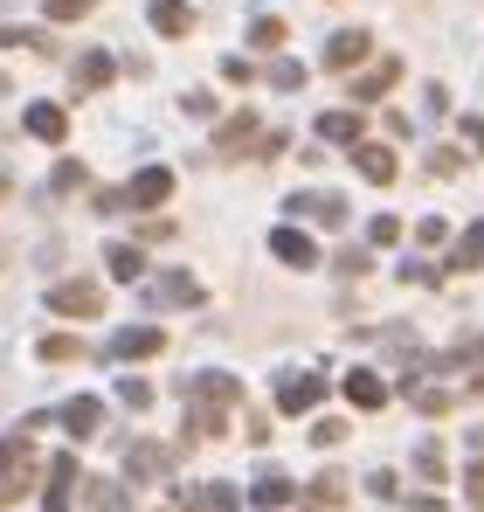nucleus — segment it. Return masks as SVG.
Masks as SVG:
<instances>
[{
	"label": "nucleus",
	"instance_id": "33",
	"mask_svg": "<svg viewBox=\"0 0 484 512\" xmlns=\"http://www.w3.org/2000/svg\"><path fill=\"white\" fill-rule=\"evenodd\" d=\"M395 236H402L395 215H374V222H367V243H395Z\"/></svg>",
	"mask_w": 484,
	"mask_h": 512
},
{
	"label": "nucleus",
	"instance_id": "39",
	"mask_svg": "<svg viewBox=\"0 0 484 512\" xmlns=\"http://www.w3.org/2000/svg\"><path fill=\"white\" fill-rule=\"evenodd\" d=\"M457 132H464V139H471V153H484V118H464V125H457Z\"/></svg>",
	"mask_w": 484,
	"mask_h": 512
},
{
	"label": "nucleus",
	"instance_id": "8",
	"mask_svg": "<svg viewBox=\"0 0 484 512\" xmlns=\"http://www.w3.org/2000/svg\"><path fill=\"white\" fill-rule=\"evenodd\" d=\"M367 49H374V42H367V28H339V35L325 42V70H360V63H367Z\"/></svg>",
	"mask_w": 484,
	"mask_h": 512
},
{
	"label": "nucleus",
	"instance_id": "32",
	"mask_svg": "<svg viewBox=\"0 0 484 512\" xmlns=\"http://www.w3.org/2000/svg\"><path fill=\"white\" fill-rule=\"evenodd\" d=\"M7 49H42V28H0Z\"/></svg>",
	"mask_w": 484,
	"mask_h": 512
},
{
	"label": "nucleus",
	"instance_id": "12",
	"mask_svg": "<svg viewBox=\"0 0 484 512\" xmlns=\"http://www.w3.org/2000/svg\"><path fill=\"white\" fill-rule=\"evenodd\" d=\"M256 132H263V125H256V111H236V118L215 132V153H222V160H236V153H249V146H256Z\"/></svg>",
	"mask_w": 484,
	"mask_h": 512
},
{
	"label": "nucleus",
	"instance_id": "13",
	"mask_svg": "<svg viewBox=\"0 0 484 512\" xmlns=\"http://www.w3.org/2000/svg\"><path fill=\"white\" fill-rule=\"evenodd\" d=\"M28 139H42V146H63V132H70V118H63V104H28Z\"/></svg>",
	"mask_w": 484,
	"mask_h": 512
},
{
	"label": "nucleus",
	"instance_id": "10",
	"mask_svg": "<svg viewBox=\"0 0 484 512\" xmlns=\"http://www.w3.org/2000/svg\"><path fill=\"white\" fill-rule=\"evenodd\" d=\"M146 21L160 28L166 42H180V35H194V7H187V0H153V7H146Z\"/></svg>",
	"mask_w": 484,
	"mask_h": 512
},
{
	"label": "nucleus",
	"instance_id": "24",
	"mask_svg": "<svg viewBox=\"0 0 484 512\" xmlns=\"http://www.w3.org/2000/svg\"><path fill=\"white\" fill-rule=\"evenodd\" d=\"M83 499H90L97 512H118V506H125V485H111V478H90V485H83Z\"/></svg>",
	"mask_w": 484,
	"mask_h": 512
},
{
	"label": "nucleus",
	"instance_id": "36",
	"mask_svg": "<svg viewBox=\"0 0 484 512\" xmlns=\"http://www.w3.org/2000/svg\"><path fill=\"white\" fill-rule=\"evenodd\" d=\"M77 187H83V167H77V160H63V167H56V194H77Z\"/></svg>",
	"mask_w": 484,
	"mask_h": 512
},
{
	"label": "nucleus",
	"instance_id": "41",
	"mask_svg": "<svg viewBox=\"0 0 484 512\" xmlns=\"http://www.w3.org/2000/svg\"><path fill=\"white\" fill-rule=\"evenodd\" d=\"M0 90H7V77H0Z\"/></svg>",
	"mask_w": 484,
	"mask_h": 512
},
{
	"label": "nucleus",
	"instance_id": "35",
	"mask_svg": "<svg viewBox=\"0 0 484 512\" xmlns=\"http://www.w3.org/2000/svg\"><path fill=\"white\" fill-rule=\"evenodd\" d=\"M332 263H339V277H367V250H339Z\"/></svg>",
	"mask_w": 484,
	"mask_h": 512
},
{
	"label": "nucleus",
	"instance_id": "16",
	"mask_svg": "<svg viewBox=\"0 0 484 512\" xmlns=\"http://www.w3.org/2000/svg\"><path fill=\"white\" fill-rule=\"evenodd\" d=\"M360 132H367L360 111H325L319 118V139H332V146H360Z\"/></svg>",
	"mask_w": 484,
	"mask_h": 512
},
{
	"label": "nucleus",
	"instance_id": "6",
	"mask_svg": "<svg viewBox=\"0 0 484 512\" xmlns=\"http://www.w3.org/2000/svg\"><path fill=\"white\" fill-rule=\"evenodd\" d=\"M153 353H166V333H160V326H125L118 340L104 346V360H153Z\"/></svg>",
	"mask_w": 484,
	"mask_h": 512
},
{
	"label": "nucleus",
	"instance_id": "31",
	"mask_svg": "<svg viewBox=\"0 0 484 512\" xmlns=\"http://www.w3.org/2000/svg\"><path fill=\"white\" fill-rule=\"evenodd\" d=\"M270 84H277V90H298V84H305V63H270Z\"/></svg>",
	"mask_w": 484,
	"mask_h": 512
},
{
	"label": "nucleus",
	"instance_id": "20",
	"mask_svg": "<svg viewBox=\"0 0 484 512\" xmlns=\"http://www.w3.org/2000/svg\"><path fill=\"white\" fill-rule=\"evenodd\" d=\"M291 215H319V222H346L339 194H291Z\"/></svg>",
	"mask_w": 484,
	"mask_h": 512
},
{
	"label": "nucleus",
	"instance_id": "2",
	"mask_svg": "<svg viewBox=\"0 0 484 512\" xmlns=\"http://www.w3.org/2000/svg\"><path fill=\"white\" fill-rule=\"evenodd\" d=\"M146 305H153V312H187V305H201L194 270H160V277L146 284Z\"/></svg>",
	"mask_w": 484,
	"mask_h": 512
},
{
	"label": "nucleus",
	"instance_id": "14",
	"mask_svg": "<svg viewBox=\"0 0 484 512\" xmlns=\"http://www.w3.org/2000/svg\"><path fill=\"white\" fill-rule=\"evenodd\" d=\"M104 270H111L118 284H139V277H146V250H139V243H111V250H104Z\"/></svg>",
	"mask_w": 484,
	"mask_h": 512
},
{
	"label": "nucleus",
	"instance_id": "37",
	"mask_svg": "<svg viewBox=\"0 0 484 512\" xmlns=\"http://www.w3.org/2000/svg\"><path fill=\"white\" fill-rule=\"evenodd\" d=\"M312 443H319V450H332V443H346V423H319V429H312Z\"/></svg>",
	"mask_w": 484,
	"mask_h": 512
},
{
	"label": "nucleus",
	"instance_id": "30",
	"mask_svg": "<svg viewBox=\"0 0 484 512\" xmlns=\"http://www.w3.org/2000/svg\"><path fill=\"white\" fill-rule=\"evenodd\" d=\"M256 499H263V506H284V499H291V478H277V471H270V478L256 485Z\"/></svg>",
	"mask_w": 484,
	"mask_h": 512
},
{
	"label": "nucleus",
	"instance_id": "7",
	"mask_svg": "<svg viewBox=\"0 0 484 512\" xmlns=\"http://www.w3.org/2000/svg\"><path fill=\"white\" fill-rule=\"evenodd\" d=\"M166 471H173V450H160V443H132V450H125V478H132V485H153Z\"/></svg>",
	"mask_w": 484,
	"mask_h": 512
},
{
	"label": "nucleus",
	"instance_id": "9",
	"mask_svg": "<svg viewBox=\"0 0 484 512\" xmlns=\"http://www.w3.org/2000/svg\"><path fill=\"white\" fill-rule=\"evenodd\" d=\"M270 250H277V263H291V270H319V243L305 229H277Z\"/></svg>",
	"mask_w": 484,
	"mask_h": 512
},
{
	"label": "nucleus",
	"instance_id": "27",
	"mask_svg": "<svg viewBox=\"0 0 484 512\" xmlns=\"http://www.w3.org/2000/svg\"><path fill=\"white\" fill-rule=\"evenodd\" d=\"M90 7H97V0H42V14H49V21H83Z\"/></svg>",
	"mask_w": 484,
	"mask_h": 512
},
{
	"label": "nucleus",
	"instance_id": "26",
	"mask_svg": "<svg viewBox=\"0 0 484 512\" xmlns=\"http://www.w3.org/2000/svg\"><path fill=\"white\" fill-rule=\"evenodd\" d=\"M118 402H125V409H153V381L125 374V381H118Z\"/></svg>",
	"mask_w": 484,
	"mask_h": 512
},
{
	"label": "nucleus",
	"instance_id": "28",
	"mask_svg": "<svg viewBox=\"0 0 484 512\" xmlns=\"http://www.w3.org/2000/svg\"><path fill=\"white\" fill-rule=\"evenodd\" d=\"M83 353V340H70V333H49V340H42V360H77Z\"/></svg>",
	"mask_w": 484,
	"mask_h": 512
},
{
	"label": "nucleus",
	"instance_id": "38",
	"mask_svg": "<svg viewBox=\"0 0 484 512\" xmlns=\"http://www.w3.org/2000/svg\"><path fill=\"white\" fill-rule=\"evenodd\" d=\"M464 167V153H450V146H443V153H429V173H457Z\"/></svg>",
	"mask_w": 484,
	"mask_h": 512
},
{
	"label": "nucleus",
	"instance_id": "40",
	"mask_svg": "<svg viewBox=\"0 0 484 512\" xmlns=\"http://www.w3.org/2000/svg\"><path fill=\"white\" fill-rule=\"evenodd\" d=\"M471 506H484V464L471 471Z\"/></svg>",
	"mask_w": 484,
	"mask_h": 512
},
{
	"label": "nucleus",
	"instance_id": "21",
	"mask_svg": "<svg viewBox=\"0 0 484 512\" xmlns=\"http://www.w3.org/2000/svg\"><path fill=\"white\" fill-rule=\"evenodd\" d=\"M450 270H484V222L464 229V243L450 250Z\"/></svg>",
	"mask_w": 484,
	"mask_h": 512
},
{
	"label": "nucleus",
	"instance_id": "17",
	"mask_svg": "<svg viewBox=\"0 0 484 512\" xmlns=\"http://www.w3.org/2000/svg\"><path fill=\"white\" fill-rule=\"evenodd\" d=\"M63 429H70V436H97V429H104V402H90V395L63 402Z\"/></svg>",
	"mask_w": 484,
	"mask_h": 512
},
{
	"label": "nucleus",
	"instance_id": "3",
	"mask_svg": "<svg viewBox=\"0 0 484 512\" xmlns=\"http://www.w3.org/2000/svg\"><path fill=\"white\" fill-rule=\"evenodd\" d=\"M49 305H56L63 319H97V312H104V291H97L90 277H70V284L49 291Z\"/></svg>",
	"mask_w": 484,
	"mask_h": 512
},
{
	"label": "nucleus",
	"instance_id": "4",
	"mask_svg": "<svg viewBox=\"0 0 484 512\" xmlns=\"http://www.w3.org/2000/svg\"><path fill=\"white\" fill-rule=\"evenodd\" d=\"M319 402H325L319 374H277V409H284V416H305V409H319Z\"/></svg>",
	"mask_w": 484,
	"mask_h": 512
},
{
	"label": "nucleus",
	"instance_id": "18",
	"mask_svg": "<svg viewBox=\"0 0 484 512\" xmlns=\"http://www.w3.org/2000/svg\"><path fill=\"white\" fill-rule=\"evenodd\" d=\"M408 402H415L422 416H450V409H457V395H450V388H436V381H415V374H408Z\"/></svg>",
	"mask_w": 484,
	"mask_h": 512
},
{
	"label": "nucleus",
	"instance_id": "11",
	"mask_svg": "<svg viewBox=\"0 0 484 512\" xmlns=\"http://www.w3.org/2000/svg\"><path fill=\"white\" fill-rule=\"evenodd\" d=\"M395 84H402V63H395V56H381L367 77H353V104H374V97H388Z\"/></svg>",
	"mask_w": 484,
	"mask_h": 512
},
{
	"label": "nucleus",
	"instance_id": "19",
	"mask_svg": "<svg viewBox=\"0 0 484 512\" xmlns=\"http://www.w3.org/2000/svg\"><path fill=\"white\" fill-rule=\"evenodd\" d=\"M353 167L367 173L374 187H388V180H395V153H388V146H353Z\"/></svg>",
	"mask_w": 484,
	"mask_h": 512
},
{
	"label": "nucleus",
	"instance_id": "25",
	"mask_svg": "<svg viewBox=\"0 0 484 512\" xmlns=\"http://www.w3.org/2000/svg\"><path fill=\"white\" fill-rule=\"evenodd\" d=\"M249 49H284V21H277V14H263V21L249 28Z\"/></svg>",
	"mask_w": 484,
	"mask_h": 512
},
{
	"label": "nucleus",
	"instance_id": "22",
	"mask_svg": "<svg viewBox=\"0 0 484 512\" xmlns=\"http://www.w3.org/2000/svg\"><path fill=\"white\" fill-rule=\"evenodd\" d=\"M70 84H77V90H104V84H111V56H104V49H90V56L77 63V77H70Z\"/></svg>",
	"mask_w": 484,
	"mask_h": 512
},
{
	"label": "nucleus",
	"instance_id": "5",
	"mask_svg": "<svg viewBox=\"0 0 484 512\" xmlns=\"http://www.w3.org/2000/svg\"><path fill=\"white\" fill-rule=\"evenodd\" d=\"M187 402H201V409H236L242 381L236 374H194V381H187Z\"/></svg>",
	"mask_w": 484,
	"mask_h": 512
},
{
	"label": "nucleus",
	"instance_id": "34",
	"mask_svg": "<svg viewBox=\"0 0 484 512\" xmlns=\"http://www.w3.org/2000/svg\"><path fill=\"white\" fill-rule=\"evenodd\" d=\"M402 277L408 284H443V270H436V263H415V256L402 263Z\"/></svg>",
	"mask_w": 484,
	"mask_h": 512
},
{
	"label": "nucleus",
	"instance_id": "1",
	"mask_svg": "<svg viewBox=\"0 0 484 512\" xmlns=\"http://www.w3.org/2000/svg\"><path fill=\"white\" fill-rule=\"evenodd\" d=\"M166 194H173V173H166V167H146V173H132V187L97 194V208H104V215H125V208H160Z\"/></svg>",
	"mask_w": 484,
	"mask_h": 512
},
{
	"label": "nucleus",
	"instance_id": "23",
	"mask_svg": "<svg viewBox=\"0 0 484 512\" xmlns=\"http://www.w3.org/2000/svg\"><path fill=\"white\" fill-rule=\"evenodd\" d=\"M35 457H28V436H0V478H21Z\"/></svg>",
	"mask_w": 484,
	"mask_h": 512
},
{
	"label": "nucleus",
	"instance_id": "29",
	"mask_svg": "<svg viewBox=\"0 0 484 512\" xmlns=\"http://www.w3.org/2000/svg\"><path fill=\"white\" fill-rule=\"evenodd\" d=\"M415 471L436 485V478H443V450H436V443H422V450H415Z\"/></svg>",
	"mask_w": 484,
	"mask_h": 512
},
{
	"label": "nucleus",
	"instance_id": "15",
	"mask_svg": "<svg viewBox=\"0 0 484 512\" xmlns=\"http://www.w3.org/2000/svg\"><path fill=\"white\" fill-rule=\"evenodd\" d=\"M346 402H353V409H381V402H388V381L367 374V367H353V374H346Z\"/></svg>",
	"mask_w": 484,
	"mask_h": 512
}]
</instances>
